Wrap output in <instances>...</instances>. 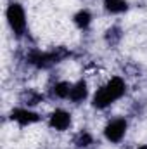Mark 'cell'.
<instances>
[{"instance_id": "ba28073f", "label": "cell", "mask_w": 147, "mask_h": 149, "mask_svg": "<svg viewBox=\"0 0 147 149\" xmlns=\"http://www.w3.org/2000/svg\"><path fill=\"white\" fill-rule=\"evenodd\" d=\"M104 5L112 14H121V12L128 10V2L126 0H104Z\"/></svg>"}, {"instance_id": "6da1fadb", "label": "cell", "mask_w": 147, "mask_h": 149, "mask_svg": "<svg viewBox=\"0 0 147 149\" xmlns=\"http://www.w3.org/2000/svg\"><path fill=\"white\" fill-rule=\"evenodd\" d=\"M125 88H126V85H125V81L119 76L111 78L102 88H99L95 92V95H94V106L99 108V109L107 108L109 104H112L114 101H118L125 94Z\"/></svg>"}, {"instance_id": "5b68a950", "label": "cell", "mask_w": 147, "mask_h": 149, "mask_svg": "<svg viewBox=\"0 0 147 149\" xmlns=\"http://www.w3.org/2000/svg\"><path fill=\"white\" fill-rule=\"evenodd\" d=\"M49 123H50L52 128L62 132V130H66L71 125V116H69V113L62 111V109H55V111L50 114V121Z\"/></svg>"}, {"instance_id": "8992f818", "label": "cell", "mask_w": 147, "mask_h": 149, "mask_svg": "<svg viewBox=\"0 0 147 149\" xmlns=\"http://www.w3.org/2000/svg\"><path fill=\"white\" fill-rule=\"evenodd\" d=\"M10 118L21 125H30V123H35L38 121V114L30 109H14L10 113Z\"/></svg>"}, {"instance_id": "277c9868", "label": "cell", "mask_w": 147, "mask_h": 149, "mask_svg": "<svg viewBox=\"0 0 147 149\" xmlns=\"http://www.w3.org/2000/svg\"><path fill=\"white\" fill-rule=\"evenodd\" d=\"M59 59H61V54L57 52H33L30 56V63L37 68H49Z\"/></svg>"}, {"instance_id": "7a4b0ae2", "label": "cell", "mask_w": 147, "mask_h": 149, "mask_svg": "<svg viewBox=\"0 0 147 149\" xmlns=\"http://www.w3.org/2000/svg\"><path fill=\"white\" fill-rule=\"evenodd\" d=\"M5 17H7V23H9L10 30L16 35H23L26 31V14H24V9L19 3H10L7 7Z\"/></svg>"}, {"instance_id": "8fae6325", "label": "cell", "mask_w": 147, "mask_h": 149, "mask_svg": "<svg viewBox=\"0 0 147 149\" xmlns=\"http://www.w3.org/2000/svg\"><path fill=\"white\" fill-rule=\"evenodd\" d=\"M140 149H147V146H144V148H140Z\"/></svg>"}, {"instance_id": "9c48e42d", "label": "cell", "mask_w": 147, "mask_h": 149, "mask_svg": "<svg viewBox=\"0 0 147 149\" xmlns=\"http://www.w3.org/2000/svg\"><path fill=\"white\" fill-rule=\"evenodd\" d=\"M73 19H74V24H76L78 28H81V30L88 28V24L92 23V16H90L88 10H80V12H76Z\"/></svg>"}, {"instance_id": "52a82bcc", "label": "cell", "mask_w": 147, "mask_h": 149, "mask_svg": "<svg viewBox=\"0 0 147 149\" xmlns=\"http://www.w3.org/2000/svg\"><path fill=\"white\" fill-rule=\"evenodd\" d=\"M88 95V88H87V83L85 81H78L71 85V92H69V99L73 102H81L83 99H87Z\"/></svg>"}, {"instance_id": "3957f363", "label": "cell", "mask_w": 147, "mask_h": 149, "mask_svg": "<svg viewBox=\"0 0 147 149\" xmlns=\"http://www.w3.org/2000/svg\"><path fill=\"white\" fill-rule=\"evenodd\" d=\"M126 134V121L125 120H112L111 123H107L106 130H104V135L106 139L111 142H119Z\"/></svg>"}, {"instance_id": "30bf717a", "label": "cell", "mask_w": 147, "mask_h": 149, "mask_svg": "<svg viewBox=\"0 0 147 149\" xmlns=\"http://www.w3.org/2000/svg\"><path fill=\"white\" fill-rule=\"evenodd\" d=\"M69 92H71V85L69 83H66V81H61V83H55V87H54V94L57 95V97H61V99H69Z\"/></svg>"}]
</instances>
